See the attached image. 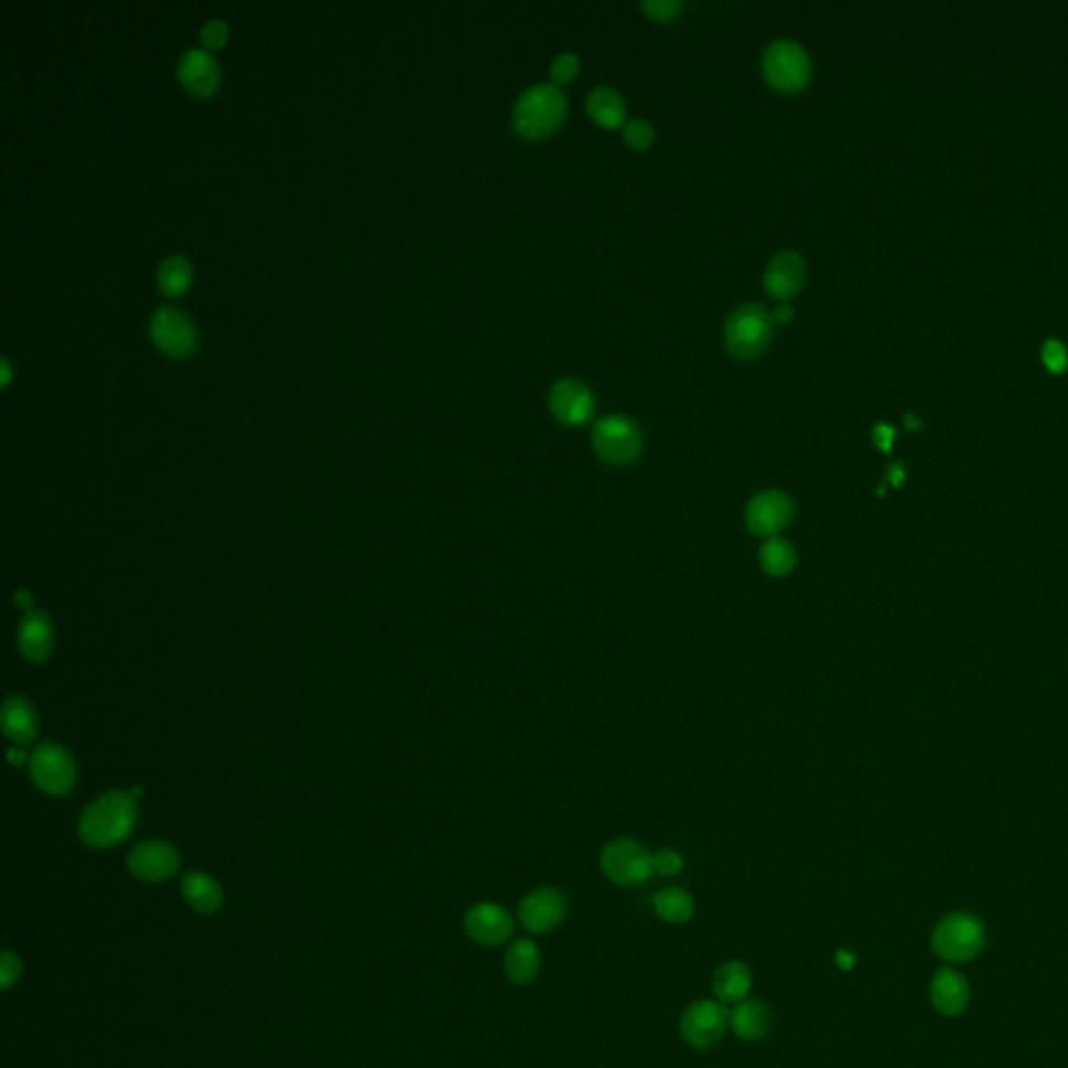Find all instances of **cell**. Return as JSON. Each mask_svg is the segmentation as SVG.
Returning <instances> with one entry per match:
<instances>
[{"label":"cell","instance_id":"6da1fadb","mask_svg":"<svg viewBox=\"0 0 1068 1068\" xmlns=\"http://www.w3.org/2000/svg\"><path fill=\"white\" fill-rule=\"evenodd\" d=\"M137 822V797L114 791L86 808L79 818V837L90 848H114L130 835Z\"/></svg>","mask_w":1068,"mask_h":1068},{"label":"cell","instance_id":"7a4b0ae2","mask_svg":"<svg viewBox=\"0 0 1068 1068\" xmlns=\"http://www.w3.org/2000/svg\"><path fill=\"white\" fill-rule=\"evenodd\" d=\"M565 97L555 84H537L528 88L514 109V128L522 138L549 137L565 119Z\"/></svg>","mask_w":1068,"mask_h":1068},{"label":"cell","instance_id":"3957f363","mask_svg":"<svg viewBox=\"0 0 1068 1068\" xmlns=\"http://www.w3.org/2000/svg\"><path fill=\"white\" fill-rule=\"evenodd\" d=\"M773 338V315L764 305L749 303L731 313L724 326V341L738 359L762 355Z\"/></svg>","mask_w":1068,"mask_h":1068},{"label":"cell","instance_id":"277c9868","mask_svg":"<svg viewBox=\"0 0 1068 1068\" xmlns=\"http://www.w3.org/2000/svg\"><path fill=\"white\" fill-rule=\"evenodd\" d=\"M985 946V927L972 914H950L932 932V950L950 962H969Z\"/></svg>","mask_w":1068,"mask_h":1068},{"label":"cell","instance_id":"5b68a950","mask_svg":"<svg viewBox=\"0 0 1068 1068\" xmlns=\"http://www.w3.org/2000/svg\"><path fill=\"white\" fill-rule=\"evenodd\" d=\"M591 443L603 462L612 466H630L641 455V428L630 418L607 416L593 428Z\"/></svg>","mask_w":1068,"mask_h":1068},{"label":"cell","instance_id":"8992f818","mask_svg":"<svg viewBox=\"0 0 1068 1068\" xmlns=\"http://www.w3.org/2000/svg\"><path fill=\"white\" fill-rule=\"evenodd\" d=\"M602 871L612 883L622 887H635L651 878L654 854L639 841L621 837L609 841L602 852Z\"/></svg>","mask_w":1068,"mask_h":1068},{"label":"cell","instance_id":"52a82bcc","mask_svg":"<svg viewBox=\"0 0 1068 1068\" xmlns=\"http://www.w3.org/2000/svg\"><path fill=\"white\" fill-rule=\"evenodd\" d=\"M762 67L770 86H775L783 93L801 90L812 74V63L808 53L794 40L773 42L764 53Z\"/></svg>","mask_w":1068,"mask_h":1068},{"label":"cell","instance_id":"ba28073f","mask_svg":"<svg viewBox=\"0 0 1068 1068\" xmlns=\"http://www.w3.org/2000/svg\"><path fill=\"white\" fill-rule=\"evenodd\" d=\"M731 1025V1012L719 1000H698L680 1016V1035L695 1049L714 1048Z\"/></svg>","mask_w":1068,"mask_h":1068},{"label":"cell","instance_id":"9c48e42d","mask_svg":"<svg viewBox=\"0 0 1068 1068\" xmlns=\"http://www.w3.org/2000/svg\"><path fill=\"white\" fill-rule=\"evenodd\" d=\"M32 778L44 794L67 796L76 785V764L57 743H42L30 759Z\"/></svg>","mask_w":1068,"mask_h":1068},{"label":"cell","instance_id":"30bf717a","mask_svg":"<svg viewBox=\"0 0 1068 1068\" xmlns=\"http://www.w3.org/2000/svg\"><path fill=\"white\" fill-rule=\"evenodd\" d=\"M796 504L783 490H762L749 504L745 511V522L752 535L773 539L783 532L794 520Z\"/></svg>","mask_w":1068,"mask_h":1068},{"label":"cell","instance_id":"8fae6325","mask_svg":"<svg viewBox=\"0 0 1068 1068\" xmlns=\"http://www.w3.org/2000/svg\"><path fill=\"white\" fill-rule=\"evenodd\" d=\"M568 913V899L560 889L539 887L526 895L518 908L520 925L535 935L555 931Z\"/></svg>","mask_w":1068,"mask_h":1068},{"label":"cell","instance_id":"7c38bea8","mask_svg":"<svg viewBox=\"0 0 1068 1068\" xmlns=\"http://www.w3.org/2000/svg\"><path fill=\"white\" fill-rule=\"evenodd\" d=\"M549 408L558 422H562L565 427H581L591 420L595 411V399H593V392L581 380L563 378L551 387Z\"/></svg>","mask_w":1068,"mask_h":1068},{"label":"cell","instance_id":"4fadbf2b","mask_svg":"<svg viewBox=\"0 0 1068 1068\" xmlns=\"http://www.w3.org/2000/svg\"><path fill=\"white\" fill-rule=\"evenodd\" d=\"M128 869L140 881L157 883L174 876L180 869V855L174 845L165 841H144L132 850L128 857Z\"/></svg>","mask_w":1068,"mask_h":1068},{"label":"cell","instance_id":"5bb4252c","mask_svg":"<svg viewBox=\"0 0 1068 1068\" xmlns=\"http://www.w3.org/2000/svg\"><path fill=\"white\" fill-rule=\"evenodd\" d=\"M464 927L474 941L483 946H501L514 935V918L504 906L483 902L467 910Z\"/></svg>","mask_w":1068,"mask_h":1068},{"label":"cell","instance_id":"9a60e30c","mask_svg":"<svg viewBox=\"0 0 1068 1068\" xmlns=\"http://www.w3.org/2000/svg\"><path fill=\"white\" fill-rule=\"evenodd\" d=\"M149 328L157 345L172 355H184L195 347V326L186 313L175 308H159L151 315Z\"/></svg>","mask_w":1068,"mask_h":1068},{"label":"cell","instance_id":"2e32d148","mask_svg":"<svg viewBox=\"0 0 1068 1068\" xmlns=\"http://www.w3.org/2000/svg\"><path fill=\"white\" fill-rule=\"evenodd\" d=\"M803 280H806L803 257L796 251H783L768 263L764 273V289L773 299L787 301L801 291Z\"/></svg>","mask_w":1068,"mask_h":1068},{"label":"cell","instance_id":"e0dca14e","mask_svg":"<svg viewBox=\"0 0 1068 1068\" xmlns=\"http://www.w3.org/2000/svg\"><path fill=\"white\" fill-rule=\"evenodd\" d=\"M971 990L967 979L953 969H941L932 977L931 1002L937 1012L946 1016H958L967 1011Z\"/></svg>","mask_w":1068,"mask_h":1068},{"label":"cell","instance_id":"ac0fdd59","mask_svg":"<svg viewBox=\"0 0 1068 1068\" xmlns=\"http://www.w3.org/2000/svg\"><path fill=\"white\" fill-rule=\"evenodd\" d=\"M20 649L25 660L44 661L53 649V626L42 609H30L20 626Z\"/></svg>","mask_w":1068,"mask_h":1068},{"label":"cell","instance_id":"d6986e66","mask_svg":"<svg viewBox=\"0 0 1068 1068\" xmlns=\"http://www.w3.org/2000/svg\"><path fill=\"white\" fill-rule=\"evenodd\" d=\"M504 971L511 983L530 985L541 971L539 946L528 937L516 939L504 958Z\"/></svg>","mask_w":1068,"mask_h":1068},{"label":"cell","instance_id":"ffe728a7","mask_svg":"<svg viewBox=\"0 0 1068 1068\" xmlns=\"http://www.w3.org/2000/svg\"><path fill=\"white\" fill-rule=\"evenodd\" d=\"M177 74L191 90H195L196 95H209L219 78V69L214 57L201 48H191L182 55Z\"/></svg>","mask_w":1068,"mask_h":1068},{"label":"cell","instance_id":"44dd1931","mask_svg":"<svg viewBox=\"0 0 1068 1068\" xmlns=\"http://www.w3.org/2000/svg\"><path fill=\"white\" fill-rule=\"evenodd\" d=\"M773 1025V1016L764 1002L759 1000H743L735 1004L731 1012V1029L745 1042L764 1039Z\"/></svg>","mask_w":1068,"mask_h":1068},{"label":"cell","instance_id":"7402d4cb","mask_svg":"<svg viewBox=\"0 0 1068 1068\" xmlns=\"http://www.w3.org/2000/svg\"><path fill=\"white\" fill-rule=\"evenodd\" d=\"M712 988H714V995H716L719 1002H722L724 1006H729V1004L735 1006L738 1002L747 1000V993L752 990V972L743 962H737V960L724 962V964H720L719 971L714 972Z\"/></svg>","mask_w":1068,"mask_h":1068},{"label":"cell","instance_id":"603a6c76","mask_svg":"<svg viewBox=\"0 0 1068 1068\" xmlns=\"http://www.w3.org/2000/svg\"><path fill=\"white\" fill-rule=\"evenodd\" d=\"M182 895L188 902V906L198 914L217 913L224 899L219 883L209 874L198 873V871L184 874Z\"/></svg>","mask_w":1068,"mask_h":1068},{"label":"cell","instance_id":"cb8c5ba5","mask_svg":"<svg viewBox=\"0 0 1068 1068\" xmlns=\"http://www.w3.org/2000/svg\"><path fill=\"white\" fill-rule=\"evenodd\" d=\"M2 733L13 743H30L39 733L34 708L21 698H9L2 708Z\"/></svg>","mask_w":1068,"mask_h":1068},{"label":"cell","instance_id":"d4e9b609","mask_svg":"<svg viewBox=\"0 0 1068 1068\" xmlns=\"http://www.w3.org/2000/svg\"><path fill=\"white\" fill-rule=\"evenodd\" d=\"M586 111L603 128H618L626 123V105L618 90L609 86L595 88L586 98Z\"/></svg>","mask_w":1068,"mask_h":1068},{"label":"cell","instance_id":"484cf974","mask_svg":"<svg viewBox=\"0 0 1068 1068\" xmlns=\"http://www.w3.org/2000/svg\"><path fill=\"white\" fill-rule=\"evenodd\" d=\"M654 910L668 925H684L693 918L695 914V899L693 895L680 887H666L651 899Z\"/></svg>","mask_w":1068,"mask_h":1068},{"label":"cell","instance_id":"4316f807","mask_svg":"<svg viewBox=\"0 0 1068 1068\" xmlns=\"http://www.w3.org/2000/svg\"><path fill=\"white\" fill-rule=\"evenodd\" d=\"M759 565L768 576H787L796 570V547L780 537L768 539L759 549Z\"/></svg>","mask_w":1068,"mask_h":1068},{"label":"cell","instance_id":"83f0119b","mask_svg":"<svg viewBox=\"0 0 1068 1068\" xmlns=\"http://www.w3.org/2000/svg\"><path fill=\"white\" fill-rule=\"evenodd\" d=\"M157 280L161 289L170 294L184 291L191 282V263L182 255H172L161 261L157 270Z\"/></svg>","mask_w":1068,"mask_h":1068},{"label":"cell","instance_id":"f1b7e54d","mask_svg":"<svg viewBox=\"0 0 1068 1068\" xmlns=\"http://www.w3.org/2000/svg\"><path fill=\"white\" fill-rule=\"evenodd\" d=\"M622 134H624V142L628 147H633L635 151L649 149L654 144V140H656L654 126L649 121H645V119H630V121H626Z\"/></svg>","mask_w":1068,"mask_h":1068},{"label":"cell","instance_id":"f546056e","mask_svg":"<svg viewBox=\"0 0 1068 1068\" xmlns=\"http://www.w3.org/2000/svg\"><path fill=\"white\" fill-rule=\"evenodd\" d=\"M1042 362L1051 374H1062L1068 366V350L1060 341L1049 338L1042 347Z\"/></svg>","mask_w":1068,"mask_h":1068},{"label":"cell","instance_id":"4dcf8cb0","mask_svg":"<svg viewBox=\"0 0 1068 1068\" xmlns=\"http://www.w3.org/2000/svg\"><path fill=\"white\" fill-rule=\"evenodd\" d=\"M579 69H581V58L576 57L574 53H563L551 63V78L555 84H565V82L576 78Z\"/></svg>","mask_w":1068,"mask_h":1068},{"label":"cell","instance_id":"1f68e13d","mask_svg":"<svg viewBox=\"0 0 1068 1068\" xmlns=\"http://www.w3.org/2000/svg\"><path fill=\"white\" fill-rule=\"evenodd\" d=\"M641 9L656 21H672L675 18H679L680 0H645L641 2Z\"/></svg>","mask_w":1068,"mask_h":1068},{"label":"cell","instance_id":"d6a6232c","mask_svg":"<svg viewBox=\"0 0 1068 1068\" xmlns=\"http://www.w3.org/2000/svg\"><path fill=\"white\" fill-rule=\"evenodd\" d=\"M21 977V960L13 952L4 950L0 958V988L11 990Z\"/></svg>","mask_w":1068,"mask_h":1068},{"label":"cell","instance_id":"836d02e7","mask_svg":"<svg viewBox=\"0 0 1068 1068\" xmlns=\"http://www.w3.org/2000/svg\"><path fill=\"white\" fill-rule=\"evenodd\" d=\"M682 866H684V860L675 850L664 848V850L654 854V869L661 876H677L682 871Z\"/></svg>","mask_w":1068,"mask_h":1068},{"label":"cell","instance_id":"e575fe53","mask_svg":"<svg viewBox=\"0 0 1068 1068\" xmlns=\"http://www.w3.org/2000/svg\"><path fill=\"white\" fill-rule=\"evenodd\" d=\"M228 36V28L222 20H209L201 28V39L207 46H219Z\"/></svg>","mask_w":1068,"mask_h":1068},{"label":"cell","instance_id":"d590c367","mask_svg":"<svg viewBox=\"0 0 1068 1068\" xmlns=\"http://www.w3.org/2000/svg\"><path fill=\"white\" fill-rule=\"evenodd\" d=\"M873 441L883 453H889L894 447L895 428L889 424H876L873 430Z\"/></svg>","mask_w":1068,"mask_h":1068},{"label":"cell","instance_id":"8d00e7d4","mask_svg":"<svg viewBox=\"0 0 1068 1068\" xmlns=\"http://www.w3.org/2000/svg\"><path fill=\"white\" fill-rule=\"evenodd\" d=\"M794 315H796V311H794L791 305H778L775 313H773V322H777V324H787V322H791V320H794Z\"/></svg>","mask_w":1068,"mask_h":1068},{"label":"cell","instance_id":"74e56055","mask_svg":"<svg viewBox=\"0 0 1068 1068\" xmlns=\"http://www.w3.org/2000/svg\"><path fill=\"white\" fill-rule=\"evenodd\" d=\"M887 478L897 488V486L904 485V481H906V470H904L902 464H894V466L889 467V472H887Z\"/></svg>","mask_w":1068,"mask_h":1068},{"label":"cell","instance_id":"f35d334b","mask_svg":"<svg viewBox=\"0 0 1068 1068\" xmlns=\"http://www.w3.org/2000/svg\"><path fill=\"white\" fill-rule=\"evenodd\" d=\"M837 964H839V967H841L843 971H852L855 964L854 953H850V952H845V950H841V952L837 953Z\"/></svg>","mask_w":1068,"mask_h":1068},{"label":"cell","instance_id":"ab89813d","mask_svg":"<svg viewBox=\"0 0 1068 1068\" xmlns=\"http://www.w3.org/2000/svg\"><path fill=\"white\" fill-rule=\"evenodd\" d=\"M15 603L20 605L21 609H28V612H30V609H32V605H34V600H32V595H30L28 591H23V589H21V591L15 593Z\"/></svg>","mask_w":1068,"mask_h":1068},{"label":"cell","instance_id":"60d3db41","mask_svg":"<svg viewBox=\"0 0 1068 1068\" xmlns=\"http://www.w3.org/2000/svg\"><path fill=\"white\" fill-rule=\"evenodd\" d=\"M23 759H25V754H23L21 749H18V747H11V749H9V762H11L13 766H21V764H23Z\"/></svg>","mask_w":1068,"mask_h":1068},{"label":"cell","instance_id":"b9f144b4","mask_svg":"<svg viewBox=\"0 0 1068 1068\" xmlns=\"http://www.w3.org/2000/svg\"><path fill=\"white\" fill-rule=\"evenodd\" d=\"M0 366H2V382H7L9 380V364H7V359H2Z\"/></svg>","mask_w":1068,"mask_h":1068}]
</instances>
